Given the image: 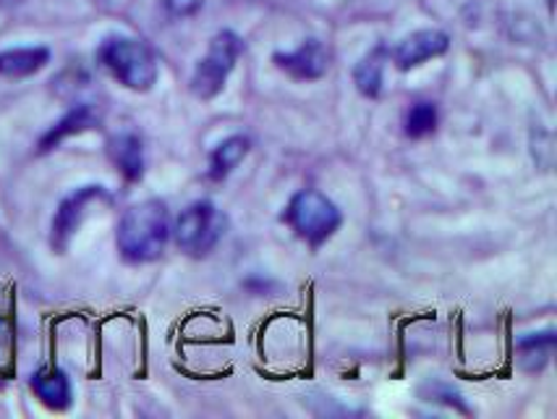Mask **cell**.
<instances>
[{
  "label": "cell",
  "mask_w": 557,
  "mask_h": 419,
  "mask_svg": "<svg viewBox=\"0 0 557 419\" xmlns=\"http://www.w3.org/2000/svg\"><path fill=\"white\" fill-rule=\"evenodd\" d=\"M225 215L220 212L210 199H199L178 215L176 221V244L186 255L205 257L218 247L220 238L225 236Z\"/></svg>",
  "instance_id": "4"
},
{
  "label": "cell",
  "mask_w": 557,
  "mask_h": 419,
  "mask_svg": "<svg viewBox=\"0 0 557 419\" xmlns=\"http://www.w3.org/2000/svg\"><path fill=\"white\" fill-rule=\"evenodd\" d=\"M277 69L286 71L290 79L299 82H314L322 79L327 74L330 56L325 45L320 40H307L301 42V48L290 50V53H275Z\"/></svg>",
  "instance_id": "8"
},
{
  "label": "cell",
  "mask_w": 557,
  "mask_h": 419,
  "mask_svg": "<svg viewBox=\"0 0 557 419\" xmlns=\"http://www.w3.org/2000/svg\"><path fill=\"white\" fill-rule=\"evenodd\" d=\"M385 48L372 50L367 58H361V63L354 71V82L359 87L361 95L367 98H377L382 93V74H385Z\"/></svg>",
  "instance_id": "15"
},
{
  "label": "cell",
  "mask_w": 557,
  "mask_h": 419,
  "mask_svg": "<svg viewBox=\"0 0 557 419\" xmlns=\"http://www.w3.org/2000/svg\"><path fill=\"white\" fill-rule=\"evenodd\" d=\"M555 352V333L544 331V333H527L521 341H518V354H521V367L529 372L542 370L544 365L549 362Z\"/></svg>",
  "instance_id": "14"
},
{
  "label": "cell",
  "mask_w": 557,
  "mask_h": 419,
  "mask_svg": "<svg viewBox=\"0 0 557 419\" xmlns=\"http://www.w3.org/2000/svg\"><path fill=\"white\" fill-rule=\"evenodd\" d=\"M283 218L296 231V236L307 242L312 249H320L327 238H333L343 223L341 210L335 208L333 199H327L317 189L296 192Z\"/></svg>",
  "instance_id": "3"
},
{
  "label": "cell",
  "mask_w": 557,
  "mask_h": 419,
  "mask_svg": "<svg viewBox=\"0 0 557 419\" xmlns=\"http://www.w3.org/2000/svg\"><path fill=\"white\" fill-rule=\"evenodd\" d=\"M110 158L128 182H139L145 176V147L136 134L126 132L110 139Z\"/></svg>",
  "instance_id": "9"
},
{
  "label": "cell",
  "mask_w": 557,
  "mask_h": 419,
  "mask_svg": "<svg viewBox=\"0 0 557 419\" xmlns=\"http://www.w3.org/2000/svg\"><path fill=\"white\" fill-rule=\"evenodd\" d=\"M32 391L40 396V402L50 409L61 411L71 406V383L66 372L61 370H40L32 375Z\"/></svg>",
  "instance_id": "12"
},
{
  "label": "cell",
  "mask_w": 557,
  "mask_h": 419,
  "mask_svg": "<svg viewBox=\"0 0 557 419\" xmlns=\"http://www.w3.org/2000/svg\"><path fill=\"white\" fill-rule=\"evenodd\" d=\"M246 152H249V137H244V134H233V137L223 139L215 147V152L210 155V176L215 182H223L233 168L246 158Z\"/></svg>",
  "instance_id": "13"
},
{
  "label": "cell",
  "mask_w": 557,
  "mask_h": 419,
  "mask_svg": "<svg viewBox=\"0 0 557 419\" xmlns=\"http://www.w3.org/2000/svg\"><path fill=\"white\" fill-rule=\"evenodd\" d=\"M50 50L48 48H14L0 53V76L5 79H24V76L37 74L48 66Z\"/></svg>",
  "instance_id": "10"
},
{
  "label": "cell",
  "mask_w": 557,
  "mask_h": 419,
  "mask_svg": "<svg viewBox=\"0 0 557 419\" xmlns=\"http://www.w3.org/2000/svg\"><path fill=\"white\" fill-rule=\"evenodd\" d=\"M97 124V113L92 111V106H76V108H71V111L63 115L61 121H58V124L50 128L48 134H45V137L40 139V150L42 152H48V150H53V147H58L61 145L63 139H69V137H74V134H82V132H87V128H92Z\"/></svg>",
  "instance_id": "11"
},
{
  "label": "cell",
  "mask_w": 557,
  "mask_h": 419,
  "mask_svg": "<svg viewBox=\"0 0 557 419\" xmlns=\"http://www.w3.org/2000/svg\"><path fill=\"white\" fill-rule=\"evenodd\" d=\"M100 199H108V192L102 189V186L92 184V186H82V189L71 192V195L58 205V212L53 218V234H50V242H53V247L58 251L69 247L71 236L76 234V229H79L84 215H87V208L89 205L100 202Z\"/></svg>",
  "instance_id": "6"
},
{
  "label": "cell",
  "mask_w": 557,
  "mask_h": 419,
  "mask_svg": "<svg viewBox=\"0 0 557 419\" xmlns=\"http://www.w3.org/2000/svg\"><path fill=\"white\" fill-rule=\"evenodd\" d=\"M171 238V218L168 208L160 199H147V202L134 205L119 223V251L126 262L145 266V262L158 260L168 247Z\"/></svg>",
  "instance_id": "1"
},
{
  "label": "cell",
  "mask_w": 557,
  "mask_h": 419,
  "mask_svg": "<svg viewBox=\"0 0 557 419\" xmlns=\"http://www.w3.org/2000/svg\"><path fill=\"white\" fill-rule=\"evenodd\" d=\"M202 5H205V0H165L168 14L176 16V19L197 14V11L202 9Z\"/></svg>",
  "instance_id": "17"
},
{
  "label": "cell",
  "mask_w": 557,
  "mask_h": 419,
  "mask_svg": "<svg viewBox=\"0 0 557 419\" xmlns=\"http://www.w3.org/2000/svg\"><path fill=\"white\" fill-rule=\"evenodd\" d=\"M97 58L123 87L147 93L158 82V61L152 50L134 37H108L97 50Z\"/></svg>",
  "instance_id": "2"
},
{
  "label": "cell",
  "mask_w": 557,
  "mask_h": 419,
  "mask_svg": "<svg viewBox=\"0 0 557 419\" xmlns=\"http://www.w3.org/2000/svg\"><path fill=\"white\" fill-rule=\"evenodd\" d=\"M3 352H5V322L0 320V359H3Z\"/></svg>",
  "instance_id": "18"
},
{
  "label": "cell",
  "mask_w": 557,
  "mask_h": 419,
  "mask_svg": "<svg viewBox=\"0 0 557 419\" xmlns=\"http://www.w3.org/2000/svg\"><path fill=\"white\" fill-rule=\"evenodd\" d=\"M437 128V108L432 102H417L411 111L406 113V134L411 139L430 137Z\"/></svg>",
  "instance_id": "16"
},
{
  "label": "cell",
  "mask_w": 557,
  "mask_h": 419,
  "mask_svg": "<svg viewBox=\"0 0 557 419\" xmlns=\"http://www.w3.org/2000/svg\"><path fill=\"white\" fill-rule=\"evenodd\" d=\"M450 48V37L440 29H422L408 35L398 48L393 50V63L400 71H411L432 58L443 56Z\"/></svg>",
  "instance_id": "7"
},
{
  "label": "cell",
  "mask_w": 557,
  "mask_h": 419,
  "mask_svg": "<svg viewBox=\"0 0 557 419\" xmlns=\"http://www.w3.org/2000/svg\"><path fill=\"white\" fill-rule=\"evenodd\" d=\"M244 42L242 37L233 35V32H220L212 37L210 50L202 61L197 63V71L191 76V89L197 98L212 100L215 95L223 93L225 82H228L231 71L236 69L238 56H242Z\"/></svg>",
  "instance_id": "5"
}]
</instances>
